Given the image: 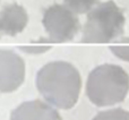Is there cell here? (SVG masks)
Masks as SVG:
<instances>
[{"label":"cell","instance_id":"5b68a950","mask_svg":"<svg viewBox=\"0 0 129 120\" xmlns=\"http://www.w3.org/2000/svg\"><path fill=\"white\" fill-rule=\"evenodd\" d=\"M25 79V62L11 50H0V92L10 93Z\"/></svg>","mask_w":129,"mask_h":120},{"label":"cell","instance_id":"9c48e42d","mask_svg":"<svg viewBox=\"0 0 129 120\" xmlns=\"http://www.w3.org/2000/svg\"><path fill=\"white\" fill-rule=\"evenodd\" d=\"M66 6L76 14H85L89 11L98 0H63Z\"/></svg>","mask_w":129,"mask_h":120},{"label":"cell","instance_id":"52a82bcc","mask_svg":"<svg viewBox=\"0 0 129 120\" xmlns=\"http://www.w3.org/2000/svg\"><path fill=\"white\" fill-rule=\"evenodd\" d=\"M28 22V15L24 7L18 4L4 6L0 10V31L9 36H15L24 31Z\"/></svg>","mask_w":129,"mask_h":120},{"label":"cell","instance_id":"ba28073f","mask_svg":"<svg viewBox=\"0 0 129 120\" xmlns=\"http://www.w3.org/2000/svg\"><path fill=\"white\" fill-rule=\"evenodd\" d=\"M92 120H129V111L121 108L99 112Z\"/></svg>","mask_w":129,"mask_h":120},{"label":"cell","instance_id":"30bf717a","mask_svg":"<svg viewBox=\"0 0 129 120\" xmlns=\"http://www.w3.org/2000/svg\"><path fill=\"white\" fill-rule=\"evenodd\" d=\"M110 50L118 58L129 61V45H116V47H111Z\"/></svg>","mask_w":129,"mask_h":120},{"label":"cell","instance_id":"277c9868","mask_svg":"<svg viewBox=\"0 0 129 120\" xmlns=\"http://www.w3.org/2000/svg\"><path fill=\"white\" fill-rule=\"evenodd\" d=\"M43 26L51 42H67L73 40L79 31V20L70 8L63 5H52L43 14Z\"/></svg>","mask_w":129,"mask_h":120},{"label":"cell","instance_id":"7a4b0ae2","mask_svg":"<svg viewBox=\"0 0 129 120\" xmlns=\"http://www.w3.org/2000/svg\"><path fill=\"white\" fill-rule=\"evenodd\" d=\"M128 91L129 75L117 65L98 66L87 78L86 95L98 107H108L122 102Z\"/></svg>","mask_w":129,"mask_h":120},{"label":"cell","instance_id":"3957f363","mask_svg":"<svg viewBox=\"0 0 129 120\" xmlns=\"http://www.w3.org/2000/svg\"><path fill=\"white\" fill-rule=\"evenodd\" d=\"M125 16L113 1L100 4L92 9L83 27L84 43H108L123 33Z\"/></svg>","mask_w":129,"mask_h":120},{"label":"cell","instance_id":"8fae6325","mask_svg":"<svg viewBox=\"0 0 129 120\" xmlns=\"http://www.w3.org/2000/svg\"><path fill=\"white\" fill-rule=\"evenodd\" d=\"M49 45H28V47H20V50L27 52V53H42V52L49 50Z\"/></svg>","mask_w":129,"mask_h":120},{"label":"cell","instance_id":"6da1fadb","mask_svg":"<svg viewBox=\"0 0 129 120\" xmlns=\"http://www.w3.org/2000/svg\"><path fill=\"white\" fill-rule=\"evenodd\" d=\"M36 87L51 105L68 110L78 101L82 78L79 71L71 64L52 61L39 70Z\"/></svg>","mask_w":129,"mask_h":120},{"label":"cell","instance_id":"8992f818","mask_svg":"<svg viewBox=\"0 0 129 120\" xmlns=\"http://www.w3.org/2000/svg\"><path fill=\"white\" fill-rule=\"evenodd\" d=\"M10 120H62L59 112L40 100L27 101L11 112Z\"/></svg>","mask_w":129,"mask_h":120}]
</instances>
